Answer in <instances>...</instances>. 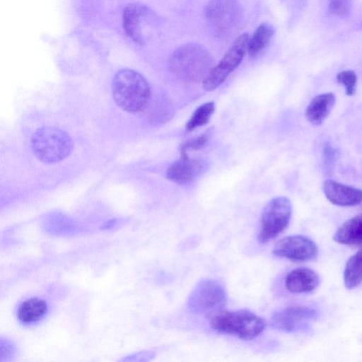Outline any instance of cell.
Returning a JSON list of instances; mask_svg holds the SVG:
<instances>
[{
  "mask_svg": "<svg viewBox=\"0 0 362 362\" xmlns=\"http://www.w3.org/2000/svg\"><path fill=\"white\" fill-rule=\"evenodd\" d=\"M168 68L176 78L182 81H203L213 68V59L202 45L187 43L177 47L171 53L168 59Z\"/></svg>",
  "mask_w": 362,
  "mask_h": 362,
  "instance_id": "6da1fadb",
  "label": "cell"
},
{
  "mask_svg": "<svg viewBox=\"0 0 362 362\" xmlns=\"http://www.w3.org/2000/svg\"><path fill=\"white\" fill-rule=\"evenodd\" d=\"M112 88L115 103L128 112H140L150 102L149 84L134 70L124 69L118 71L112 80Z\"/></svg>",
  "mask_w": 362,
  "mask_h": 362,
  "instance_id": "7a4b0ae2",
  "label": "cell"
},
{
  "mask_svg": "<svg viewBox=\"0 0 362 362\" xmlns=\"http://www.w3.org/2000/svg\"><path fill=\"white\" fill-rule=\"evenodd\" d=\"M211 327L215 331L252 339L265 329L264 319L247 310H221L210 317Z\"/></svg>",
  "mask_w": 362,
  "mask_h": 362,
  "instance_id": "3957f363",
  "label": "cell"
},
{
  "mask_svg": "<svg viewBox=\"0 0 362 362\" xmlns=\"http://www.w3.org/2000/svg\"><path fill=\"white\" fill-rule=\"evenodd\" d=\"M204 18L211 33L224 38L238 31L243 11L238 0H210L204 9Z\"/></svg>",
  "mask_w": 362,
  "mask_h": 362,
  "instance_id": "277c9868",
  "label": "cell"
},
{
  "mask_svg": "<svg viewBox=\"0 0 362 362\" xmlns=\"http://www.w3.org/2000/svg\"><path fill=\"white\" fill-rule=\"evenodd\" d=\"M31 146L38 159L53 163L64 160L71 153L73 142L69 135L62 129L43 127L33 134Z\"/></svg>",
  "mask_w": 362,
  "mask_h": 362,
  "instance_id": "5b68a950",
  "label": "cell"
},
{
  "mask_svg": "<svg viewBox=\"0 0 362 362\" xmlns=\"http://www.w3.org/2000/svg\"><path fill=\"white\" fill-rule=\"evenodd\" d=\"M227 301L224 287L212 279L201 280L190 293L187 305L197 315L212 316L223 310Z\"/></svg>",
  "mask_w": 362,
  "mask_h": 362,
  "instance_id": "8992f818",
  "label": "cell"
},
{
  "mask_svg": "<svg viewBox=\"0 0 362 362\" xmlns=\"http://www.w3.org/2000/svg\"><path fill=\"white\" fill-rule=\"evenodd\" d=\"M292 216V204L286 197L270 200L263 209L258 240L266 243L281 234L288 226Z\"/></svg>",
  "mask_w": 362,
  "mask_h": 362,
  "instance_id": "52a82bcc",
  "label": "cell"
},
{
  "mask_svg": "<svg viewBox=\"0 0 362 362\" xmlns=\"http://www.w3.org/2000/svg\"><path fill=\"white\" fill-rule=\"evenodd\" d=\"M157 21L156 13L144 4L132 3L124 8V30L126 34L138 44L146 43L151 37Z\"/></svg>",
  "mask_w": 362,
  "mask_h": 362,
  "instance_id": "ba28073f",
  "label": "cell"
},
{
  "mask_svg": "<svg viewBox=\"0 0 362 362\" xmlns=\"http://www.w3.org/2000/svg\"><path fill=\"white\" fill-rule=\"evenodd\" d=\"M250 36L248 33L240 35L226 52L220 62L213 66L202 81L204 89L214 90L219 87L228 75L235 69L242 62L246 52Z\"/></svg>",
  "mask_w": 362,
  "mask_h": 362,
  "instance_id": "9c48e42d",
  "label": "cell"
},
{
  "mask_svg": "<svg viewBox=\"0 0 362 362\" xmlns=\"http://www.w3.org/2000/svg\"><path fill=\"white\" fill-rule=\"evenodd\" d=\"M273 254L292 262H308L317 257L318 248L309 238L293 235L279 240L273 248Z\"/></svg>",
  "mask_w": 362,
  "mask_h": 362,
  "instance_id": "30bf717a",
  "label": "cell"
},
{
  "mask_svg": "<svg viewBox=\"0 0 362 362\" xmlns=\"http://www.w3.org/2000/svg\"><path fill=\"white\" fill-rule=\"evenodd\" d=\"M316 317V311L311 308L289 306L274 313L272 325L284 332H296L305 329Z\"/></svg>",
  "mask_w": 362,
  "mask_h": 362,
  "instance_id": "8fae6325",
  "label": "cell"
},
{
  "mask_svg": "<svg viewBox=\"0 0 362 362\" xmlns=\"http://www.w3.org/2000/svg\"><path fill=\"white\" fill-rule=\"evenodd\" d=\"M180 154V158L168 168L167 177L178 185H185L201 175L205 168V163L202 159L189 158L186 153Z\"/></svg>",
  "mask_w": 362,
  "mask_h": 362,
  "instance_id": "7c38bea8",
  "label": "cell"
},
{
  "mask_svg": "<svg viewBox=\"0 0 362 362\" xmlns=\"http://www.w3.org/2000/svg\"><path fill=\"white\" fill-rule=\"evenodd\" d=\"M322 189L326 198L334 205L352 206L362 203L361 189L327 180L322 185Z\"/></svg>",
  "mask_w": 362,
  "mask_h": 362,
  "instance_id": "4fadbf2b",
  "label": "cell"
},
{
  "mask_svg": "<svg viewBox=\"0 0 362 362\" xmlns=\"http://www.w3.org/2000/svg\"><path fill=\"white\" fill-rule=\"evenodd\" d=\"M284 282L286 289L291 293H309L318 286L320 277L313 269L300 267L288 273Z\"/></svg>",
  "mask_w": 362,
  "mask_h": 362,
  "instance_id": "5bb4252c",
  "label": "cell"
},
{
  "mask_svg": "<svg viewBox=\"0 0 362 362\" xmlns=\"http://www.w3.org/2000/svg\"><path fill=\"white\" fill-rule=\"evenodd\" d=\"M336 102L333 93H322L314 97L305 111L308 120L313 124L319 126L329 115Z\"/></svg>",
  "mask_w": 362,
  "mask_h": 362,
  "instance_id": "9a60e30c",
  "label": "cell"
},
{
  "mask_svg": "<svg viewBox=\"0 0 362 362\" xmlns=\"http://www.w3.org/2000/svg\"><path fill=\"white\" fill-rule=\"evenodd\" d=\"M333 239L349 246L362 245V212L344 222L337 230Z\"/></svg>",
  "mask_w": 362,
  "mask_h": 362,
  "instance_id": "2e32d148",
  "label": "cell"
},
{
  "mask_svg": "<svg viewBox=\"0 0 362 362\" xmlns=\"http://www.w3.org/2000/svg\"><path fill=\"white\" fill-rule=\"evenodd\" d=\"M47 311V305L45 301L38 298H31L19 305L18 317L24 324H31L40 320Z\"/></svg>",
  "mask_w": 362,
  "mask_h": 362,
  "instance_id": "e0dca14e",
  "label": "cell"
},
{
  "mask_svg": "<svg viewBox=\"0 0 362 362\" xmlns=\"http://www.w3.org/2000/svg\"><path fill=\"white\" fill-rule=\"evenodd\" d=\"M274 34V28L269 23H261L249 38L247 52L250 57L259 55L269 44Z\"/></svg>",
  "mask_w": 362,
  "mask_h": 362,
  "instance_id": "ac0fdd59",
  "label": "cell"
},
{
  "mask_svg": "<svg viewBox=\"0 0 362 362\" xmlns=\"http://www.w3.org/2000/svg\"><path fill=\"white\" fill-rule=\"evenodd\" d=\"M343 278L348 289H352L362 282V248L347 260Z\"/></svg>",
  "mask_w": 362,
  "mask_h": 362,
  "instance_id": "d6986e66",
  "label": "cell"
},
{
  "mask_svg": "<svg viewBox=\"0 0 362 362\" xmlns=\"http://www.w3.org/2000/svg\"><path fill=\"white\" fill-rule=\"evenodd\" d=\"M215 110L214 102H207L199 106L193 112L186 124L187 132L205 125L209 121Z\"/></svg>",
  "mask_w": 362,
  "mask_h": 362,
  "instance_id": "ffe728a7",
  "label": "cell"
},
{
  "mask_svg": "<svg viewBox=\"0 0 362 362\" xmlns=\"http://www.w3.org/2000/svg\"><path fill=\"white\" fill-rule=\"evenodd\" d=\"M337 81L344 86L347 95L355 93L357 83V76L352 70H344L337 75Z\"/></svg>",
  "mask_w": 362,
  "mask_h": 362,
  "instance_id": "44dd1931",
  "label": "cell"
},
{
  "mask_svg": "<svg viewBox=\"0 0 362 362\" xmlns=\"http://www.w3.org/2000/svg\"><path fill=\"white\" fill-rule=\"evenodd\" d=\"M211 134V129H208L202 134L184 141L180 146V153H187L188 151L198 150L202 148L209 140Z\"/></svg>",
  "mask_w": 362,
  "mask_h": 362,
  "instance_id": "7402d4cb",
  "label": "cell"
},
{
  "mask_svg": "<svg viewBox=\"0 0 362 362\" xmlns=\"http://www.w3.org/2000/svg\"><path fill=\"white\" fill-rule=\"evenodd\" d=\"M329 9L337 16H346L350 10V0H329Z\"/></svg>",
  "mask_w": 362,
  "mask_h": 362,
  "instance_id": "603a6c76",
  "label": "cell"
},
{
  "mask_svg": "<svg viewBox=\"0 0 362 362\" xmlns=\"http://www.w3.org/2000/svg\"><path fill=\"white\" fill-rule=\"evenodd\" d=\"M325 157L326 162H328V164L332 163L334 160L336 156V151L331 146H326L324 149Z\"/></svg>",
  "mask_w": 362,
  "mask_h": 362,
  "instance_id": "cb8c5ba5",
  "label": "cell"
}]
</instances>
